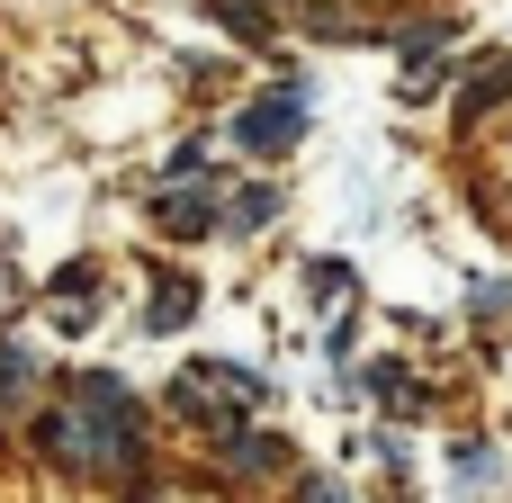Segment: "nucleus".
Wrapping results in <instances>:
<instances>
[{
	"instance_id": "obj_4",
	"label": "nucleus",
	"mask_w": 512,
	"mask_h": 503,
	"mask_svg": "<svg viewBox=\"0 0 512 503\" xmlns=\"http://www.w3.org/2000/svg\"><path fill=\"white\" fill-rule=\"evenodd\" d=\"M189 315H198V288H189V279H162V288H153V306H144V324H153V333H180Z\"/></svg>"
},
{
	"instance_id": "obj_3",
	"label": "nucleus",
	"mask_w": 512,
	"mask_h": 503,
	"mask_svg": "<svg viewBox=\"0 0 512 503\" xmlns=\"http://www.w3.org/2000/svg\"><path fill=\"white\" fill-rule=\"evenodd\" d=\"M153 216H162V234H180V243H198V234H216V207H207L198 189H171V198H162Z\"/></svg>"
},
{
	"instance_id": "obj_2",
	"label": "nucleus",
	"mask_w": 512,
	"mask_h": 503,
	"mask_svg": "<svg viewBox=\"0 0 512 503\" xmlns=\"http://www.w3.org/2000/svg\"><path fill=\"white\" fill-rule=\"evenodd\" d=\"M297 126H306V90H297V81H279L270 99H252V108L234 117V144H243V153H279Z\"/></svg>"
},
{
	"instance_id": "obj_6",
	"label": "nucleus",
	"mask_w": 512,
	"mask_h": 503,
	"mask_svg": "<svg viewBox=\"0 0 512 503\" xmlns=\"http://www.w3.org/2000/svg\"><path fill=\"white\" fill-rule=\"evenodd\" d=\"M504 90H512V63H495V72H477V90L459 99V117H477V108H495Z\"/></svg>"
},
{
	"instance_id": "obj_5",
	"label": "nucleus",
	"mask_w": 512,
	"mask_h": 503,
	"mask_svg": "<svg viewBox=\"0 0 512 503\" xmlns=\"http://www.w3.org/2000/svg\"><path fill=\"white\" fill-rule=\"evenodd\" d=\"M27 378H36V360H27L18 342H0V405H9V396H27Z\"/></svg>"
},
{
	"instance_id": "obj_1",
	"label": "nucleus",
	"mask_w": 512,
	"mask_h": 503,
	"mask_svg": "<svg viewBox=\"0 0 512 503\" xmlns=\"http://www.w3.org/2000/svg\"><path fill=\"white\" fill-rule=\"evenodd\" d=\"M81 414H45L36 423V441L54 450V459H90V468H135L144 459V414H135V396L117 387V378H99V369H81Z\"/></svg>"
},
{
	"instance_id": "obj_7",
	"label": "nucleus",
	"mask_w": 512,
	"mask_h": 503,
	"mask_svg": "<svg viewBox=\"0 0 512 503\" xmlns=\"http://www.w3.org/2000/svg\"><path fill=\"white\" fill-rule=\"evenodd\" d=\"M234 216H243V225H270V216H279V189H243Z\"/></svg>"
}]
</instances>
